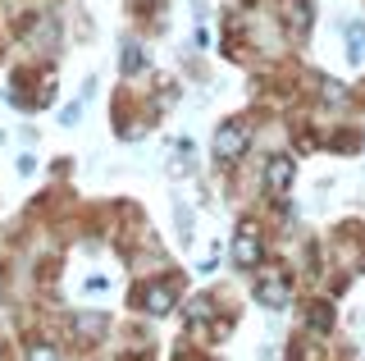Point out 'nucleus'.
<instances>
[{
    "instance_id": "obj_1",
    "label": "nucleus",
    "mask_w": 365,
    "mask_h": 361,
    "mask_svg": "<svg viewBox=\"0 0 365 361\" xmlns=\"http://www.w3.org/2000/svg\"><path fill=\"white\" fill-rule=\"evenodd\" d=\"M251 146V123L247 119H228L220 133H215V161H237V156H242Z\"/></svg>"
},
{
    "instance_id": "obj_2",
    "label": "nucleus",
    "mask_w": 365,
    "mask_h": 361,
    "mask_svg": "<svg viewBox=\"0 0 365 361\" xmlns=\"http://www.w3.org/2000/svg\"><path fill=\"white\" fill-rule=\"evenodd\" d=\"M233 261L242 265V270H256V265H260V233H256V224H242V229H237Z\"/></svg>"
},
{
    "instance_id": "obj_3",
    "label": "nucleus",
    "mask_w": 365,
    "mask_h": 361,
    "mask_svg": "<svg viewBox=\"0 0 365 361\" xmlns=\"http://www.w3.org/2000/svg\"><path fill=\"white\" fill-rule=\"evenodd\" d=\"M292 156H269V161H265V188H269V193L274 197H283V193H288V183H292Z\"/></svg>"
},
{
    "instance_id": "obj_4",
    "label": "nucleus",
    "mask_w": 365,
    "mask_h": 361,
    "mask_svg": "<svg viewBox=\"0 0 365 361\" xmlns=\"http://www.w3.org/2000/svg\"><path fill=\"white\" fill-rule=\"evenodd\" d=\"M256 298L265 302V307H274V311H279L283 302H288V279H283V275H274V270H269V275L256 284Z\"/></svg>"
},
{
    "instance_id": "obj_5",
    "label": "nucleus",
    "mask_w": 365,
    "mask_h": 361,
    "mask_svg": "<svg viewBox=\"0 0 365 361\" xmlns=\"http://www.w3.org/2000/svg\"><path fill=\"white\" fill-rule=\"evenodd\" d=\"M142 307L151 311V315H165L169 307H174V284H151L142 293Z\"/></svg>"
},
{
    "instance_id": "obj_6",
    "label": "nucleus",
    "mask_w": 365,
    "mask_h": 361,
    "mask_svg": "<svg viewBox=\"0 0 365 361\" xmlns=\"http://www.w3.org/2000/svg\"><path fill=\"white\" fill-rule=\"evenodd\" d=\"M78 334H83V338H101V334H106V315H78Z\"/></svg>"
},
{
    "instance_id": "obj_7",
    "label": "nucleus",
    "mask_w": 365,
    "mask_h": 361,
    "mask_svg": "<svg viewBox=\"0 0 365 361\" xmlns=\"http://www.w3.org/2000/svg\"><path fill=\"white\" fill-rule=\"evenodd\" d=\"M137 69H142V51L128 41V46H123V73H137Z\"/></svg>"
},
{
    "instance_id": "obj_8",
    "label": "nucleus",
    "mask_w": 365,
    "mask_h": 361,
    "mask_svg": "<svg viewBox=\"0 0 365 361\" xmlns=\"http://www.w3.org/2000/svg\"><path fill=\"white\" fill-rule=\"evenodd\" d=\"M28 361H60V357H55V347L37 343V347H32V352H28Z\"/></svg>"
},
{
    "instance_id": "obj_9",
    "label": "nucleus",
    "mask_w": 365,
    "mask_h": 361,
    "mask_svg": "<svg viewBox=\"0 0 365 361\" xmlns=\"http://www.w3.org/2000/svg\"><path fill=\"white\" fill-rule=\"evenodd\" d=\"M311 325H315V330H329V311L319 307V302H315V307H311Z\"/></svg>"
}]
</instances>
